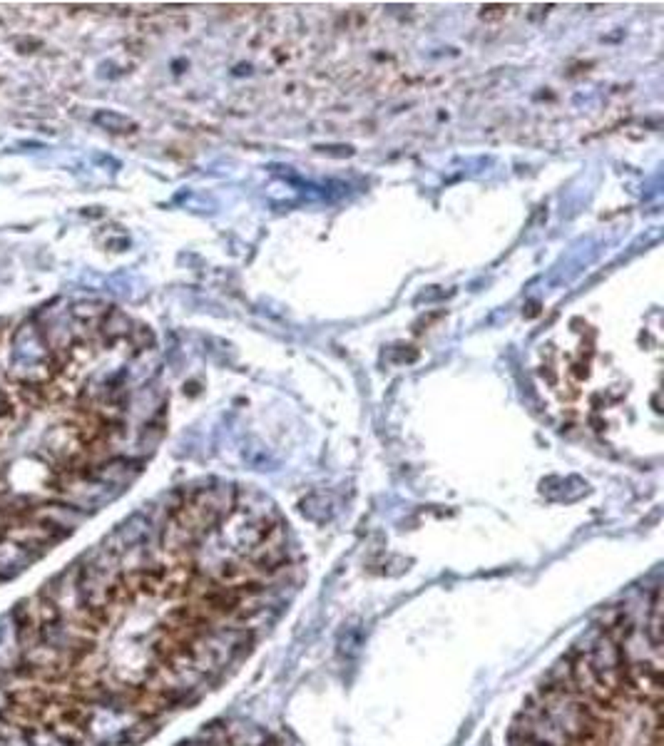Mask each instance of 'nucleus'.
I'll return each mask as SVG.
<instances>
[{
	"mask_svg": "<svg viewBox=\"0 0 664 746\" xmlns=\"http://www.w3.org/2000/svg\"><path fill=\"white\" fill-rule=\"evenodd\" d=\"M175 746H284L264 727L247 721H214Z\"/></svg>",
	"mask_w": 664,
	"mask_h": 746,
	"instance_id": "20e7f679",
	"label": "nucleus"
},
{
	"mask_svg": "<svg viewBox=\"0 0 664 746\" xmlns=\"http://www.w3.org/2000/svg\"><path fill=\"white\" fill-rule=\"evenodd\" d=\"M299 590L267 503L197 487L132 515L0 619V746H137L214 692Z\"/></svg>",
	"mask_w": 664,
	"mask_h": 746,
	"instance_id": "f257e3e1",
	"label": "nucleus"
},
{
	"mask_svg": "<svg viewBox=\"0 0 664 746\" xmlns=\"http://www.w3.org/2000/svg\"><path fill=\"white\" fill-rule=\"evenodd\" d=\"M78 311L0 329V582L70 538L130 485L140 461L120 426V381L67 383L85 346Z\"/></svg>",
	"mask_w": 664,
	"mask_h": 746,
	"instance_id": "f03ea898",
	"label": "nucleus"
},
{
	"mask_svg": "<svg viewBox=\"0 0 664 746\" xmlns=\"http://www.w3.org/2000/svg\"><path fill=\"white\" fill-rule=\"evenodd\" d=\"M662 590L587 627L522 701L508 746H662Z\"/></svg>",
	"mask_w": 664,
	"mask_h": 746,
	"instance_id": "7ed1b4c3",
	"label": "nucleus"
}]
</instances>
